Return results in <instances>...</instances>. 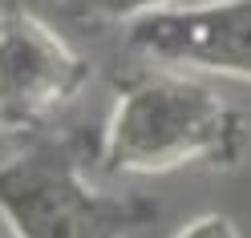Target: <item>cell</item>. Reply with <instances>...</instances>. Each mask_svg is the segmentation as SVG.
I'll use <instances>...</instances> for the list:
<instances>
[{
  "mask_svg": "<svg viewBox=\"0 0 251 238\" xmlns=\"http://www.w3.org/2000/svg\"><path fill=\"white\" fill-rule=\"evenodd\" d=\"M251 146V121L215 85L162 69L122 89L101 137L105 173H170L182 166L235 170Z\"/></svg>",
  "mask_w": 251,
  "mask_h": 238,
  "instance_id": "obj_1",
  "label": "cell"
},
{
  "mask_svg": "<svg viewBox=\"0 0 251 238\" xmlns=\"http://www.w3.org/2000/svg\"><path fill=\"white\" fill-rule=\"evenodd\" d=\"M0 218L12 238H122L134 226L130 206L93 190L57 141L0 166Z\"/></svg>",
  "mask_w": 251,
  "mask_h": 238,
  "instance_id": "obj_2",
  "label": "cell"
},
{
  "mask_svg": "<svg viewBox=\"0 0 251 238\" xmlns=\"http://www.w3.org/2000/svg\"><path fill=\"white\" fill-rule=\"evenodd\" d=\"M89 81L73 44L25 8L0 12V133H28Z\"/></svg>",
  "mask_w": 251,
  "mask_h": 238,
  "instance_id": "obj_3",
  "label": "cell"
},
{
  "mask_svg": "<svg viewBox=\"0 0 251 238\" xmlns=\"http://www.w3.org/2000/svg\"><path fill=\"white\" fill-rule=\"evenodd\" d=\"M126 44L158 69L251 81V0H207L126 24Z\"/></svg>",
  "mask_w": 251,
  "mask_h": 238,
  "instance_id": "obj_4",
  "label": "cell"
},
{
  "mask_svg": "<svg viewBox=\"0 0 251 238\" xmlns=\"http://www.w3.org/2000/svg\"><path fill=\"white\" fill-rule=\"evenodd\" d=\"M61 8L77 21L89 24H134L150 12L166 8H186V4H207V0H57Z\"/></svg>",
  "mask_w": 251,
  "mask_h": 238,
  "instance_id": "obj_5",
  "label": "cell"
},
{
  "mask_svg": "<svg viewBox=\"0 0 251 238\" xmlns=\"http://www.w3.org/2000/svg\"><path fill=\"white\" fill-rule=\"evenodd\" d=\"M175 238H239V230H235L231 218H223V214H202L191 226H182Z\"/></svg>",
  "mask_w": 251,
  "mask_h": 238,
  "instance_id": "obj_6",
  "label": "cell"
}]
</instances>
